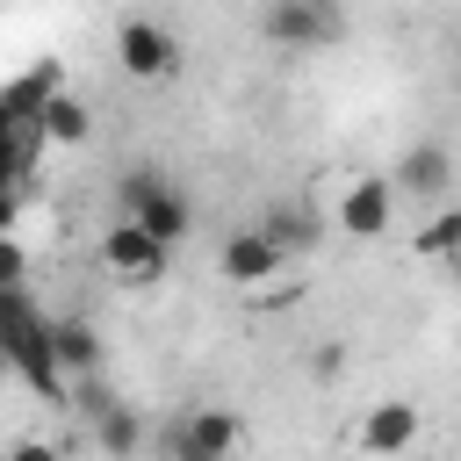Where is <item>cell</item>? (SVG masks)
<instances>
[{"mask_svg": "<svg viewBox=\"0 0 461 461\" xmlns=\"http://www.w3.org/2000/svg\"><path fill=\"white\" fill-rule=\"evenodd\" d=\"M0 288H22V245L14 238L0 245Z\"/></svg>", "mask_w": 461, "mask_h": 461, "instance_id": "2e32d148", "label": "cell"}, {"mask_svg": "<svg viewBox=\"0 0 461 461\" xmlns=\"http://www.w3.org/2000/svg\"><path fill=\"white\" fill-rule=\"evenodd\" d=\"M115 194H122V216H137V223H144V230H158L166 245H180V238L194 230V202H187L158 166H130Z\"/></svg>", "mask_w": 461, "mask_h": 461, "instance_id": "3957f363", "label": "cell"}, {"mask_svg": "<svg viewBox=\"0 0 461 461\" xmlns=\"http://www.w3.org/2000/svg\"><path fill=\"white\" fill-rule=\"evenodd\" d=\"M418 439V403H375L360 418V447L367 454H403Z\"/></svg>", "mask_w": 461, "mask_h": 461, "instance_id": "7c38bea8", "label": "cell"}, {"mask_svg": "<svg viewBox=\"0 0 461 461\" xmlns=\"http://www.w3.org/2000/svg\"><path fill=\"white\" fill-rule=\"evenodd\" d=\"M259 36L274 50H288V58H303V50H331L346 36V14H339V0H267Z\"/></svg>", "mask_w": 461, "mask_h": 461, "instance_id": "7a4b0ae2", "label": "cell"}, {"mask_svg": "<svg viewBox=\"0 0 461 461\" xmlns=\"http://www.w3.org/2000/svg\"><path fill=\"white\" fill-rule=\"evenodd\" d=\"M418 252H425V259H447V252H461V209H439V216L418 230Z\"/></svg>", "mask_w": 461, "mask_h": 461, "instance_id": "5bb4252c", "label": "cell"}, {"mask_svg": "<svg viewBox=\"0 0 461 461\" xmlns=\"http://www.w3.org/2000/svg\"><path fill=\"white\" fill-rule=\"evenodd\" d=\"M166 447H173V461H223L230 447H245V425L230 411H187Z\"/></svg>", "mask_w": 461, "mask_h": 461, "instance_id": "ba28073f", "label": "cell"}, {"mask_svg": "<svg viewBox=\"0 0 461 461\" xmlns=\"http://www.w3.org/2000/svg\"><path fill=\"white\" fill-rule=\"evenodd\" d=\"M389 180H396V194H411V202H439V194L454 187V151L425 137V144H411V151L396 158Z\"/></svg>", "mask_w": 461, "mask_h": 461, "instance_id": "9c48e42d", "label": "cell"}, {"mask_svg": "<svg viewBox=\"0 0 461 461\" xmlns=\"http://www.w3.org/2000/svg\"><path fill=\"white\" fill-rule=\"evenodd\" d=\"M79 411L94 418V447H101V454H115V461H122V454H137V447H144V425H137V411H130V403H115V396L86 389V403H79Z\"/></svg>", "mask_w": 461, "mask_h": 461, "instance_id": "30bf717a", "label": "cell"}, {"mask_svg": "<svg viewBox=\"0 0 461 461\" xmlns=\"http://www.w3.org/2000/svg\"><path fill=\"white\" fill-rule=\"evenodd\" d=\"M7 367L43 396V403H72V375L50 346V317H36L29 288H7Z\"/></svg>", "mask_w": 461, "mask_h": 461, "instance_id": "6da1fadb", "label": "cell"}, {"mask_svg": "<svg viewBox=\"0 0 461 461\" xmlns=\"http://www.w3.org/2000/svg\"><path fill=\"white\" fill-rule=\"evenodd\" d=\"M36 130H43L50 144H86V137H94V115H86V101H79V94H65V86H58V94L43 101Z\"/></svg>", "mask_w": 461, "mask_h": 461, "instance_id": "4fadbf2b", "label": "cell"}, {"mask_svg": "<svg viewBox=\"0 0 461 461\" xmlns=\"http://www.w3.org/2000/svg\"><path fill=\"white\" fill-rule=\"evenodd\" d=\"M50 346H58V360H65L72 382H94V367H101V331H94L86 317H50Z\"/></svg>", "mask_w": 461, "mask_h": 461, "instance_id": "8fae6325", "label": "cell"}, {"mask_svg": "<svg viewBox=\"0 0 461 461\" xmlns=\"http://www.w3.org/2000/svg\"><path fill=\"white\" fill-rule=\"evenodd\" d=\"M115 65H122L130 79H173V72H180V36H173L166 22H151V14H130V22L115 29Z\"/></svg>", "mask_w": 461, "mask_h": 461, "instance_id": "5b68a950", "label": "cell"}, {"mask_svg": "<svg viewBox=\"0 0 461 461\" xmlns=\"http://www.w3.org/2000/svg\"><path fill=\"white\" fill-rule=\"evenodd\" d=\"M216 267H223L230 288H267V281L288 267V245H281L267 223H245V230H230V238L216 245Z\"/></svg>", "mask_w": 461, "mask_h": 461, "instance_id": "8992f818", "label": "cell"}, {"mask_svg": "<svg viewBox=\"0 0 461 461\" xmlns=\"http://www.w3.org/2000/svg\"><path fill=\"white\" fill-rule=\"evenodd\" d=\"M166 252H173V245H166L158 230H144L137 216H122V223L101 238V267H108L122 288H158V281H166Z\"/></svg>", "mask_w": 461, "mask_h": 461, "instance_id": "277c9868", "label": "cell"}, {"mask_svg": "<svg viewBox=\"0 0 461 461\" xmlns=\"http://www.w3.org/2000/svg\"><path fill=\"white\" fill-rule=\"evenodd\" d=\"M267 230H274V238H281V245H288V252H303V245H310V238H317V230H310V216H303V209H274V216H267Z\"/></svg>", "mask_w": 461, "mask_h": 461, "instance_id": "9a60e30c", "label": "cell"}, {"mask_svg": "<svg viewBox=\"0 0 461 461\" xmlns=\"http://www.w3.org/2000/svg\"><path fill=\"white\" fill-rule=\"evenodd\" d=\"M389 223H396V180L389 173H360L339 194V230L367 245V238H389Z\"/></svg>", "mask_w": 461, "mask_h": 461, "instance_id": "52a82bcc", "label": "cell"}]
</instances>
